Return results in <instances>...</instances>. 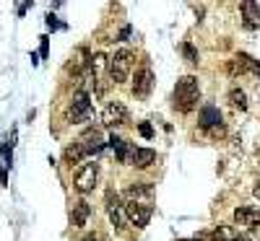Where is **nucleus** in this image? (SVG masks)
Wrapping results in <instances>:
<instances>
[{
    "mask_svg": "<svg viewBox=\"0 0 260 241\" xmlns=\"http://www.w3.org/2000/svg\"><path fill=\"white\" fill-rule=\"evenodd\" d=\"M252 194H255V197L260 200V182H255V189H252Z\"/></svg>",
    "mask_w": 260,
    "mask_h": 241,
    "instance_id": "obj_30",
    "label": "nucleus"
},
{
    "mask_svg": "<svg viewBox=\"0 0 260 241\" xmlns=\"http://www.w3.org/2000/svg\"><path fill=\"white\" fill-rule=\"evenodd\" d=\"M211 238L213 241H247L237 228H232V225H219V228L211 233Z\"/></svg>",
    "mask_w": 260,
    "mask_h": 241,
    "instance_id": "obj_16",
    "label": "nucleus"
},
{
    "mask_svg": "<svg viewBox=\"0 0 260 241\" xmlns=\"http://www.w3.org/2000/svg\"><path fill=\"white\" fill-rule=\"evenodd\" d=\"M130 161H133L135 169H148L151 163L156 161V150H151V148H135L133 153H130Z\"/></svg>",
    "mask_w": 260,
    "mask_h": 241,
    "instance_id": "obj_11",
    "label": "nucleus"
},
{
    "mask_svg": "<svg viewBox=\"0 0 260 241\" xmlns=\"http://www.w3.org/2000/svg\"><path fill=\"white\" fill-rule=\"evenodd\" d=\"M234 223L244 225V228H257L260 225V213L252 207H237L234 210Z\"/></svg>",
    "mask_w": 260,
    "mask_h": 241,
    "instance_id": "obj_10",
    "label": "nucleus"
},
{
    "mask_svg": "<svg viewBox=\"0 0 260 241\" xmlns=\"http://www.w3.org/2000/svg\"><path fill=\"white\" fill-rule=\"evenodd\" d=\"M180 52H182V57H185L190 65H198V50L193 47L190 42H182V44H180Z\"/></svg>",
    "mask_w": 260,
    "mask_h": 241,
    "instance_id": "obj_22",
    "label": "nucleus"
},
{
    "mask_svg": "<svg viewBox=\"0 0 260 241\" xmlns=\"http://www.w3.org/2000/svg\"><path fill=\"white\" fill-rule=\"evenodd\" d=\"M89 215H91V205L86 200H78L73 205V225H75V228H83Z\"/></svg>",
    "mask_w": 260,
    "mask_h": 241,
    "instance_id": "obj_15",
    "label": "nucleus"
},
{
    "mask_svg": "<svg viewBox=\"0 0 260 241\" xmlns=\"http://www.w3.org/2000/svg\"><path fill=\"white\" fill-rule=\"evenodd\" d=\"M239 11H242L244 26H247V29H255L257 21H260V8H257V3H252V0H244V3L239 6Z\"/></svg>",
    "mask_w": 260,
    "mask_h": 241,
    "instance_id": "obj_14",
    "label": "nucleus"
},
{
    "mask_svg": "<svg viewBox=\"0 0 260 241\" xmlns=\"http://www.w3.org/2000/svg\"><path fill=\"white\" fill-rule=\"evenodd\" d=\"M138 132L143 135L146 140H151V138H154V127H151L148 122H141V125H138Z\"/></svg>",
    "mask_w": 260,
    "mask_h": 241,
    "instance_id": "obj_23",
    "label": "nucleus"
},
{
    "mask_svg": "<svg viewBox=\"0 0 260 241\" xmlns=\"http://www.w3.org/2000/svg\"><path fill=\"white\" fill-rule=\"evenodd\" d=\"M229 101H232V107L239 109V112L247 109V96H244V91H242V88H237V86L229 91Z\"/></svg>",
    "mask_w": 260,
    "mask_h": 241,
    "instance_id": "obj_21",
    "label": "nucleus"
},
{
    "mask_svg": "<svg viewBox=\"0 0 260 241\" xmlns=\"http://www.w3.org/2000/svg\"><path fill=\"white\" fill-rule=\"evenodd\" d=\"M97 176H99L97 163H86V166L75 174V189H78L81 194H89L91 189H94V184H97Z\"/></svg>",
    "mask_w": 260,
    "mask_h": 241,
    "instance_id": "obj_7",
    "label": "nucleus"
},
{
    "mask_svg": "<svg viewBox=\"0 0 260 241\" xmlns=\"http://www.w3.org/2000/svg\"><path fill=\"white\" fill-rule=\"evenodd\" d=\"M107 145H110V148H115V153H117V161H122V163H125L128 161V143L125 140H122V138H117V135H112V138L110 140H107Z\"/></svg>",
    "mask_w": 260,
    "mask_h": 241,
    "instance_id": "obj_20",
    "label": "nucleus"
},
{
    "mask_svg": "<svg viewBox=\"0 0 260 241\" xmlns=\"http://www.w3.org/2000/svg\"><path fill=\"white\" fill-rule=\"evenodd\" d=\"M151 184H146V182H135V184H130L128 187V202H141V200H146L148 205H151Z\"/></svg>",
    "mask_w": 260,
    "mask_h": 241,
    "instance_id": "obj_12",
    "label": "nucleus"
},
{
    "mask_svg": "<svg viewBox=\"0 0 260 241\" xmlns=\"http://www.w3.org/2000/svg\"><path fill=\"white\" fill-rule=\"evenodd\" d=\"M83 158H86V153H83L81 143H73V145H68V148H65V153H63V161L68 163V166H73V163H81Z\"/></svg>",
    "mask_w": 260,
    "mask_h": 241,
    "instance_id": "obj_18",
    "label": "nucleus"
},
{
    "mask_svg": "<svg viewBox=\"0 0 260 241\" xmlns=\"http://www.w3.org/2000/svg\"><path fill=\"white\" fill-rule=\"evenodd\" d=\"M6 166L8 163H0V187H6Z\"/></svg>",
    "mask_w": 260,
    "mask_h": 241,
    "instance_id": "obj_25",
    "label": "nucleus"
},
{
    "mask_svg": "<svg viewBox=\"0 0 260 241\" xmlns=\"http://www.w3.org/2000/svg\"><path fill=\"white\" fill-rule=\"evenodd\" d=\"M128 119H130V114L125 109V104H120V101H112L110 107L102 112V125L104 127H120V125H125Z\"/></svg>",
    "mask_w": 260,
    "mask_h": 241,
    "instance_id": "obj_4",
    "label": "nucleus"
},
{
    "mask_svg": "<svg viewBox=\"0 0 260 241\" xmlns=\"http://www.w3.org/2000/svg\"><path fill=\"white\" fill-rule=\"evenodd\" d=\"M257 158H260V150H257Z\"/></svg>",
    "mask_w": 260,
    "mask_h": 241,
    "instance_id": "obj_31",
    "label": "nucleus"
},
{
    "mask_svg": "<svg viewBox=\"0 0 260 241\" xmlns=\"http://www.w3.org/2000/svg\"><path fill=\"white\" fill-rule=\"evenodd\" d=\"M237 63L242 65V70H244V73H252V75H260V63H257L255 57H250L247 52H239V55H237Z\"/></svg>",
    "mask_w": 260,
    "mask_h": 241,
    "instance_id": "obj_19",
    "label": "nucleus"
},
{
    "mask_svg": "<svg viewBox=\"0 0 260 241\" xmlns=\"http://www.w3.org/2000/svg\"><path fill=\"white\" fill-rule=\"evenodd\" d=\"M125 213H128V218H130V223L135 225V228H146L148 220H151V213H154V207H151L148 202H128Z\"/></svg>",
    "mask_w": 260,
    "mask_h": 241,
    "instance_id": "obj_5",
    "label": "nucleus"
},
{
    "mask_svg": "<svg viewBox=\"0 0 260 241\" xmlns=\"http://www.w3.org/2000/svg\"><path fill=\"white\" fill-rule=\"evenodd\" d=\"M208 132L213 135V138H224V132H226V130H224V125H216V127H211Z\"/></svg>",
    "mask_w": 260,
    "mask_h": 241,
    "instance_id": "obj_24",
    "label": "nucleus"
},
{
    "mask_svg": "<svg viewBox=\"0 0 260 241\" xmlns=\"http://www.w3.org/2000/svg\"><path fill=\"white\" fill-rule=\"evenodd\" d=\"M133 60H135V55H133V50H128V47L117 50L110 60H107V70H110L112 83H125V81H128V75H130V70H133Z\"/></svg>",
    "mask_w": 260,
    "mask_h": 241,
    "instance_id": "obj_2",
    "label": "nucleus"
},
{
    "mask_svg": "<svg viewBox=\"0 0 260 241\" xmlns=\"http://www.w3.org/2000/svg\"><path fill=\"white\" fill-rule=\"evenodd\" d=\"M198 101H201V86H198L195 75H182L175 86V109L182 114H190Z\"/></svg>",
    "mask_w": 260,
    "mask_h": 241,
    "instance_id": "obj_1",
    "label": "nucleus"
},
{
    "mask_svg": "<svg viewBox=\"0 0 260 241\" xmlns=\"http://www.w3.org/2000/svg\"><path fill=\"white\" fill-rule=\"evenodd\" d=\"M198 125H201L203 130H211V127L221 125V112L216 107H203L201 114H198Z\"/></svg>",
    "mask_w": 260,
    "mask_h": 241,
    "instance_id": "obj_13",
    "label": "nucleus"
},
{
    "mask_svg": "<svg viewBox=\"0 0 260 241\" xmlns=\"http://www.w3.org/2000/svg\"><path fill=\"white\" fill-rule=\"evenodd\" d=\"M81 148H83V153L86 156H97V153H102L104 150V138H102V130L99 127H89L83 135H81Z\"/></svg>",
    "mask_w": 260,
    "mask_h": 241,
    "instance_id": "obj_6",
    "label": "nucleus"
},
{
    "mask_svg": "<svg viewBox=\"0 0 260 241\" xmlns=\"http://www.w3.org/2000/svg\"><path fill=\"white\" fill-rule=\"evenodd\" d=\"M81 241H99V236H97V233H86Z\"/></svg>",
    "mask_w": 260,
    "mask_h": 241,
    "instance_id": "obj_26",
    "label": "nucleus"
},
{
    "mask_svg": "<svg viewBox=\"0 0 260 241\" xmlns=\"http://www.w3.org/2000/svg\"><path fill=\"white\" fill-rule=\"evenodd\" d=\"M104 202H107V213H110V220L120 228V225H122V205H120V194H117L115 189H107Z\"/></svg>",
    "mask_w": 260,
    "mask_h": 241,
    "instance_id": "obj_9",
    "label": "nucleus"
},
{
    "mask_svg": "<svg viewBox=\"0 0 260 241\" xmlns=\"http://www.w3.org/2000/svg\"><path fill=\"white\" fill-rule=\"evenodd\" d=\"M128 37H130V26H125V29L120 32V39H128Z\"/></svg>",
    "mask_w": 260,
    "mask_h": 241,
    "instance_id": "obj_27",
    "label": "nucleus"
},
{
    "mask_svg": "<svg viewBox=\"0 0 260 241\" xmlns=\"http://www.w3.org/2000/svg\"><path fill=\"white\" fill-rule=\"evenodd\" d=\"M86 65H91V60H89V50H86V47H78V50H75V55L70 57L68 70H70V73H81Z\"/></svg>",
    "mask_w": 260,
    "mask_h": 241,
    "instance_id": "obj_17",
    "label": "nucleus"
},
{
    "mask_svg": "<svg viewBox=\"0 0 260 241\" xmlns=\"http://www.w3.org/2000/svg\"><path fill=\"white\" fill-rule=\"evenodd\" d=\"M47 26H50V29H57V21H55V16H47Z\"/></svg>",
    "mask_w": 260,
    "mask_h": 241,
    "instance_id": "obj_29",
    "label": "nucleus"
},
{
    "mask_svg": "<svg viewBox=\"0 0 260 241\" xmlns=\"http://www.w3.org/2000/svg\"><path fill=\"white\" fill-rule=\"evenodd\" d=\"M154 88V70H151L148 63H143L138 70H135V78H133V94L138 99H146Z\"/></svg>",
    "mask_w": 260,
    "mask_h": 241,
    "instance_id": "obj_3",
    "label": "nucleus"
},
{
    "mask_svg": "<svg viewBox=\"0 0 260 241\" xmlns=\"http://www.w3.org/2000/svg\"><path fill=\"white\" fill-rule=\"evenodd\" d=\"M42 55L47 57V37H42Z\"/></svg>",
    "mask_w": 260,
    "mask_h": 241,
    "instance_id": "obj_28",
    "label": "nucleus"
},
{
    "mask_svg": "<svg viewBox=\"0 0 260 241\" xmlns=\"http://www.w3.org/2000/svg\"><path fill=\"white\" fill-rule=\"evenodd\" d=\"M89 112H91V96H89L86 91H78V94L73 96V104H70L68 117L73 119V122H81V119L89 117Z\"/></svg>",
    "mask_w": 260,
    "mask_h": 241,
    "instance_id": "obj_8",
    "label": "nucleus"
}]
</instances>
